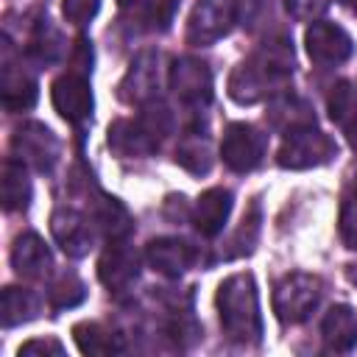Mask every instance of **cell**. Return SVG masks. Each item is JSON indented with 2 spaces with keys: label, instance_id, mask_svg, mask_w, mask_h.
<instances>
[{
  "label": "cell",
  "instance_id": "6da1fadb",
  "mask_svg": "<svg viewBox=\"0 0 357 357\" xmlns=\"http://www.w3.org/2000/svg\"><path fill=\"white\" fill-rule=\"evenodd\" d=\"M218 310H220V324L231 340L237 343L259 340L262 318H259L257 284L251 273H234L218 287Z\"/></svg>",
  "mask_w": 357,
  "mask_h": 357
},
{
  "label": "cell",
  "instance_id": "7a4b0ae2",
  "mask_svg": "<svg viewBox=\"0 0 357 357\" xmlns=\"http://www.w3.org/2000/svg\"><path fill=\"white\" fill-rule=\"evenodd\" d=\"M321 298V279L310 273H290L273 290V310L284 324L304 321Z\"/></svg>",
  "mask_w": 357,
  "mask_h": 357
},
{
  "label": "cell",
  "instance_id": "3957f363",
  "mask_svg": "<svg viewBox=\"0 0 357 357\" xmlns=\"http://www.w3.org/2000/svg\"><path fill=\"white\" fill-rule=\"evenodd\" d=\"M332 153H335V142L326 134L304 126V128H293L287 134V139L279 151V165L282 167H312V165L326 162Z\"/></svg>",
  "mask_w": 357,
  "mask_h": 357
},
{
  "label": "cell",
  "instance_id": "277c9868",
  "mask_svg": "<svg viewBox=\"0 0 357 357\" xmlns=\"http://www.w3.org/2000/svg\"><path fill=\"white\" fill-rule=\"evenodd\" d=\"M262 151H265V137H262L254 126L231 123V126L226 128L220 153H223V162H226L231 170L245 173V170L257 167L259 159H262Z\"/></svg>",
  "mask_w": 357,
  "mask_h": 357
},
{
  "label": "cell",
  "instance_id": "5b68a950",
  "mask_svg": "<svg viewBox=\"0 0 357 357\" xmlns=\"http://www.w3.org/2000/svg\"><path fill=\"white\" fill-rule=\"evenodd\" d=\"M231 20H234V8L229 0H198L190 17L187 39L195 45H209L231 28Z\"/></svg>",
  "mask_w": 357,
  "mask_h": 357
},
{
  "label": "cell",
  "instance_id": "8992f818",
  "mask_svg": "<svg viewBox=\"0 0 357 357\" xmlns=\"http://www.w3.org/2000/svg\"><path fill=\"white\" fill-rule=\"evenodd\" d=\"M14 148H17L20 159L31 162L36 170H50L56 156H59V142H56L53 131L45 128L42 123L20 126L14 134Z\"/></svg>",
  "mask_w": 357,
  "mask_h": 357
},
{
  "label": "cell",
  "instance_id": "52a82bcc",
  "mask_svg": "<svg viewBox=\"0 0 357 357\" xmlns=\"http://www.w3.org/2000/svg\"><path fill=\"white\" fill-rule=\"evenodd\" d=\"M307 53L318 64H340L351 53V39L335 22H312L307 31Z\"/></svg>",
  "mask_w": 357,
  "mask_h": 357
},
{
  "label": "cell",
  "instance_id": "ba28073f",
  "mask_svg": "<svg viewBox=\"0 0 357 357\" xmlns=\"http://www.w3.org/2000/svg\"><path fill=\"white\" fill-rule=\"evenodd\" d=\"M53 106L59 109V114L70 123L86 120L92 114V92H89V81L78 73H67L53 84Z\"/></svg>",
  "mask_w": 357,
  "mask_h": 357
},
{
  "label": "cell",
  "instance_id": "9c48e42d",
  "mask_svg": "<svg viewBox=\"0 0 357 357\" xmlns=\"http://www.w3.org/2000/svg\"><path fill=\"white\" fill-rule=\"evenodd\" d=\"M170 84H173L176 95L187 103H201V100H209V95H212V75H209L206 64L198 59H178L173 64Z\"/></svg>",
  "mask_w": 357,
  "mask_h": 357
},
{
  "label": "cell",
  "instance_id": "30bf717a",
  "mask_svg": "<svg viewBox=\"0 0 357 357\" xmlns=\"http://www.w3.org/2000/svg\"><path fill=\"white\" fill-rule=\"evenodd\" d=\"M192 259H195L192 245L178 237H159L148 245V262L153 265V271L165 276H178L192 265Z\"/></svg>",
  "mask_w": 357,
  "mask_h": 357
},
{
  "label": "cell",
  "instance_id": "8fae6325",
  "mask_svg": "<svg viewBox=\"0 0 357 357\" xmlns=\"http://www.w3.org/2000/svg\"><path fill=\"white\" fill-rule=\"evenodd\" d=\"M324 343L329 351H351L357 346V315L346 304H335L324 315Z\"/></svg>",
  "mask_w": 357,
  "mask_h": 357
},
{
  "label": "cell",
  "instance_id": "7c38bea8",
  "mask_svg": "<svg viewBox=\"0 0 357 357\" xmlns=\"http://www.w3.org/2000/svg\"><path fill=\"white\" fill-rule=\"evenodd\" d=\"M229 212H231V192L215 187V190H206V192L198 198V204H195V218H192V220H195V226H198L201 234L212 237V234H218V231L223 229Z\"/></svg>",
  "mask_w": 357,
  "mask_h": 357
},
{
  "label": "cell",
  "instance_id": "4fadbf2b",
  "mask_svg": "<svg viewBox=\"0 0 357 357\" xmlns=\"http://www.w3.org/2000/svg\"><path fill=\"white\" fill-rule=\"evenodd\" d=\"M53 237L59 240V245L70 254V257H81L89 251L92 245V231L89 223L75 215V212H56L53 215Z\"/></svg>",
  "mask_w": 357,
  "mask_h": 357
},
{
  "label": "cell",
  "instance_id": "5bb4252c",
  "mask_svg": "<svg viewBox=\"0 0 357 357\" xmlns=\"http://www.w3.org/2000/svg\"><path fill=\"white\" fill-rule=\"evenodd\" d=\"M11 262H14V271H17L20 276L39 279V276H45L47 268H50V251H47V245H45L36 234H22V237L14 243Z\"/></svg>",
  "mask_w": 357,
  "mask_h": 357
},
{
  "label": "cell",
  "instance_id": "9a60e30c",
  "mask_svg": "<svg viewBox=\"0 0 357 357\" xmlns=\"http://www.w3.org/2000/svg\"><path fill=\"white\" fill-rule=\"evenodd\" d=\"M98 268H100L98 273H100V279H103L106 287H112V290H126V287L137 279V254H134L131 248L112 245V248L103 254V259H100Z\"/></svg>",
  "mask_w": 357,
  "mask_h": 357
},
{
  "label": "cell",
  "instance_id": "2e32d148",
  "mask_svg": "<svg viewBox=\"0 0 357 357\" xmlns=\"http://www.w3.org/2000/svg\"><path fill=\"white\" fill-rule=\"evenodd\" d=\"M36 304L39 301H36V296L31 290H25V287H6L3 290V304H0L3 324L6 326H17V324L33 318L36 315Z\"/></svg>",
  "mask_w": 357,
  "mask_h": 357
},
{
  "label": "cell",
  "instance_id": "e0dca14e",
  "mask_svg": "<svg viewBox=\"0 0 357 357\" xmlns=\"http://www.w3.org/2000/svg\"><path fill=\"white\" fill-rule=\"evenodd\" d=\"M3 201L6 209H25L31 201V184L25 178V170L11 159L3 167Z\"/></svg>",
  "mask_w": 357,
  "mask_h": 357
},
{
  "label": "cell",
  "instance_id": "ac0fdd59",
  "mask_svg": "<svg viewBox=\"0 0 357 357\" xmlns=\"http://www.w3.org/2000/svg\"><path fill=\"white\" fill-rule=\"evenodd\" d=\"M75 340H78V349L84 354H106V351H117L120 349L114 335L106 332L100 324H78L75 326Z\"/></svg>",
  "mask_w": 357,
  "mask_h": 357
},
{
  "label": "cell",
  "instance_id": "d6986e66",
  "mask_svg": "<svg viewBox=\"0 0 357 357\" xmlns=\"http://www.w3.org/2000/svg\"><path fill=\"white\" fill-rule=\"evenodd\" d=\"M151 53H145L137 64H131V73H128V78H126V84H134L137 89H134V95L131 98H145L151 89H153V81H156V67L151 64Z\"/></svg>",
  "mask_w": 357,
  "mask_h": 357
},
{
  "label": "cell",
  "instance_id": "ffe728a7",
  "mask_svg": "<svg viewBox=\"0 0 357 357\" xmlns=\"http://www.w3.org/2000/svg\"><path fill=\"white\" fill-rule=\"evenodd\" d=\"M84 298V284L73 276V273H64L56 284H53V290H50V301H53V307H73V304H78Z\"/></svg>",
  "mask_w": 357,
  "mask_h": 357
},
{
  "label": "cell",
  "instance_id": "44dd1931",
  "mask_svg": "<svg viewBox=\"0 0 357 357\" xmlns=\"http://www.w3.org/2000/svg\"><path fill=\"white\" fill-rule=\"evenodd\" d=\"M95 11H98V0H64V17L75 25L89 22Z\"/></svg>",
  "mask_w": 357,
  "mask_h": 357
},
{
  "label": "cell",
  "instance_id": "7402d4cb",
  "mask_svg": "<svg viewBox=\"0 0 357 357\" xmlns=\"http://www.w3.org/2000/svg\"><path fill=\"white\" fill-rule=\"evenodd\" d=\"M340 234L349 248H357V201H349L340 215Z\"/></svg>",
  "mask_w": 357,
  "mask_h": 357
},
{
  "label": "cell",
  "instance_id": "603a6c76",
  "mask_svg": "<svg viewBox=\"0 0 357 357\" xmlns=\"http://www.w3.org/2000/svg\"><path fill=\"white\" fill-rule=\"evenodd\" d=\"M326 6H329V0H287V11H290L296 20H312V17H318Z\"/></svg>",
  "mask_w": 357,
  "mask_h": 357
},
{
  "label": "cell",
  "instance_id": "cb8c5ba5",
  "mask_svg": "<svg viewBox=\"0 0 357 357\" xmlns=\"http://www.w3.org/2000/svg\"><path fill=\"white\" fill-rule=\"evenodd\" d=\"M36 351H42V354H61L64 349H61V343L59 340H53V337H47V340H28L25 346H20V357L22 354H36Z\"/></svg>",
  "mask_w": 357,
  "mask_h": 357
},
{
  "label": "cell",
  "instance_id": "d4e9b609",
  "mask_svg": "<svg viewBox=\"0 0 357 357\" xmlns=\"http://www.w3.org/2000/svg\"><path fill=\"white\" fill-rule=\"evenodd\" d=\"M354 190H357V176H354Z\"/></svg>",
  "mask_w": 357,
  "mask_h": 357
}]
</instances>
